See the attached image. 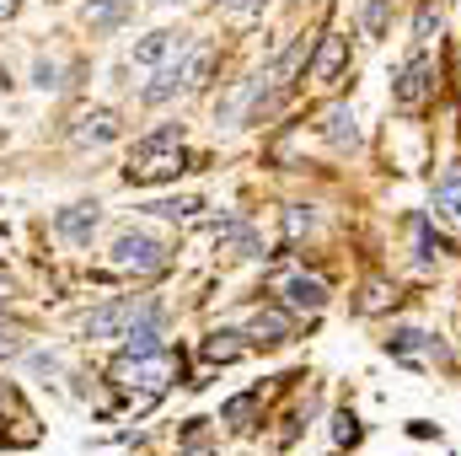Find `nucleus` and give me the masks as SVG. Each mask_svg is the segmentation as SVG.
<instances>
[{
  "mask_svg": "<svg viewBox=\"0 0 461 456\" xmlns=\"http://www.w3.org/2000/svg\"><path fill=\"white\" fill-rule=\"evenodd\" d=\"M386 27H392V0H365L359 5V32L375 43V38H386Z\"/></svg>",
  "mask_w": 461,
  "mask_h": 456,
  "instance_id": "19",
  "label": "nucleus"
},
{
  "mask_svg": "<svg viewBox=\"0 0 461 456\" xmlns=\"http://www.w3.org/2000/svg\"><path fill=\"white\" fill-rule=\"evenodd\" d=\"M392 301H397V290H392L386 279H370V285H365V296H359V312H365V317H375V312H386Z\"/></svg>",
  "mask_w": 461,
  "mask_h": 456,
  "instance_id": "22",
  "label": "nucleus"
},
{
  "mask_svg": "<svg viewBox=\"0 0 461 456\" xmlns=\"http://www.w3.org/2000/svg\"><path fill=\"white\" fill-rule=\"evenodd\" d=\"M322 140H328V145H354V140H359V129H354V114H348V103H333V108L322 114Z\"/></svg>",
  "mask_w": 461,
  "mask_h": 456,
  "instance_id": "16",
  "label": "nucleus"
},
{
  "mask_svg": "<svg viewBox=\"0 0 461 456\" xmlns=\"http://www.w3.org/2000/svg\"><path fill=\"white\" fill-rule=\"evenodd\" d=\"M312 226H317V215H312L306 205H290V210H285V236H290V242H295L301 231H312Z\"/></svg>",
  "mask_w": 461,
  "mask_h": 456,
  "instance_id": "26",
  "label": "nucleus"
},
{
  "mask_svg": "<svg viewBox=\"0 0 461 456\" xmlns=\"http://www.w3.org/2000/svg\"><path fill=\"white\" fill-rule=\"evenodd\" d=\"M188 54V32H172V27H156V32H145L134 49H129V59L134 65H172V59H183Z\"/></svg>",
  "mask_w": 461,
  "mask_h": 456,
  "instance_id": "8",
  "label": "nucleus"
},
{
  "mask_svg": "<svg viewBox=\"0 0 461 456\" xmlns=\"http://www.w3.org/2000/svg\"><path fill=\"white\" fill-rule=\"evenodd\" d=\"M440 22H446V0H419V11H413V38L429 43V38L440 32Z\"/></svg>",
  "mask_w": 461,
  "mask_h": 456,
  "instance_id": "21",
  "label": "nucleus"
},
{
  "mask_svg": "<svg viewBox=\"0 0 461 456\" xmlns=\"http://www.w3.org/2000/svg\"><path fill=\"white\" fill-rule=\"evenodd\" d=\"M129 11H134V0H86L81 5V22L92 27V32H113L129 22Z\"/></svg>",
  "mask_w": 461,
  "mask_h": 456,
  "instance_id": "13",
  "label": "nucleus"
},
{
  "mask_svg": "<svg viewBox=\"0 0 461 456\" xmlns=\"http://www.w3.org/2000/svg\"><path fill=\"white\" fill-rule=\"evenodd\" d=\"M268 285H274L279 306H290V312H322L328 306V285L317 274H274Z\"/></svg>",
  "mask_w": 461,
  "mask_h": 456,
  "instance_id": "6",
  "label": "nucleus"
},
{
  "mask_svg": "<svg viewBox=\"0 0 461 456\" xmlns=\"http://www.w3.org/2000/svg\"><path fill=\"white\" fill-rule=\"evenodd\" d=\"M247 333H230V328H221V333H210V339L199 343V354L210 360V365H230V360H241L247 354Z\"/></svg>",
  "mask_w": 461,
  "mask_h": 456,
  "instance_id": "15",
  "label": "nucleus"
},
{
  "mask_svg": "<svg viewBox=\"0 0 461 456\" xmlns=\"http://www.w3.org/2000/svg\"><path fill=\"white\" fill-rule=\"evenodd\" d=\"M123 354H129V360L161 354V312H156V306H150V312H145V317H140V323L123 333Z\"/></svg>",
  "mask_w": 461,
  "mask_h": 456,
  "instance_id": "11",
  "label": "nucleus"
},
{
  "mask_svg": "<svg viewBox=\"0 0 461 456\" xmlns=\"http://www.w3.org/2000/svg\"><path fill=\"white\" fill-rule=\"evenodd\" d=\"M167 5H177V0H167Z\"/></svg>",
  "mask_w": 461,
  "mask_h": 456,
  "instance_id": "31",
  "label": "nucleus"
},
{
  "mask_svg": "<svg viewBox=\"0 0 461 456\" xmlns=\"http://www.w3.org/2000/svg\"><path fill=\"white\" fill-rule=\"evenodd\" d=\"M103 226V205L97 199H81V205H65L54 215V236H65L70 247H92V236Z\"/></svg>",
  "mask_w": 461,
  "mask_h": 456,
  "instance_id": "7",
  "label": "nucleus"
},
{
  "mask_svg": "<svg viewBox=\"0 0 461 456\" xmlns=\"http://www.w3.org/2000/svg\"><path fill=\"white\" fill-rule=\"evenodd\" d=\"M27 349V339H22V328H0V360H16Z\"/></svg>",
  "mask_w": 461,
  "mask_h": 456,
  "instance_id": "27",
  "label": "nucleus"
},
{
  "mask_svg": "<svg viewBox=\"0 0 461 456\" xmlns=\"http://www.w3.org/2000/svg\"><path fill=\"white\" fill-rule=\"evenodd\" d=\"M215 5H226V11H236V16H258L268 0H215Z\"/></svg>",
  "mask_w": 461,
  "mask_h": 456,
  "instance_id": "29",
  "label": "nucleus"
},
{
  "mask_svg": "<svg viewBox=\"0 0 461 456\" xmlns=\"http://www.w3.org/2000/svg\"><path fill=\"white\" fill-rule=\"evenodd\" d=\"M435 215H446V221L461 226V172H446L435 183Z\"/></svg>",
  "mask_w": 461,
  "mask_h": 456,
  "instance_id": "18",
  "label": "nucleus"
},
{
  "mask_svg": "<svg viewBox=\"0 0 461 456\" xmlns=\"http://www.w3.org/2000/svg\"><path fill=\"white\" fill-rule=\"evenodd\" d=\"M108 263H113L118 274H134V279H145V274H161V269H167V247H161L150 231H118V236H113V252H108Z\"/></svg>",
  "mask_w": 461,
  "mask_h": 456,
  "instance_id": "2",
  "label": "nucleus"
},
{
  "mask_svg": "<svg viewBox=\"0 0 461 456\" xmlns=\"http://www.w3.org/2000/svg\"><path fill=\"white\" fill-rule=\"evenodd\" d=\"M177 451L183 456H215V441H210V419H188L177 430Z\"/></svg>",
  "mask_w": 461,
  "mask_h": 456,
  "instance_id": "17",
  "label": "nucleus"
},
{
  "mask_svg": "<svg viewBox=\"0 0 461 456\" xmlns=\"http://www.w3.org/2000/svg\"><path fill=\"white\" fill-rule=\"evenodd\" d=\"M359 435H365L359 419H354V414H339V446H359Z\"/></svg>",
  "mask_w": 461,
  "mask_h": 456,
  "instance_id": "28",
  "label": "nucleus"
},
{
  "mask_svg": "<svg viewBox=\"0 0 461 456\" xmlns=\"http://www.w3.org/2000/svg\"><path fill=\"white\" fill-rule=\"evenodd\" d=\"M252 419H258V392H236L221 408V424H230V430H252Z\"/></svg>",
  "mask_w": 461,
  "mask_h": 456,
  "instance_id": "20",
  "label": "nucleus"
},
{
  "mask_svg": "<svg viewBox=\"0 0 461 456\" xmlns=\"http://www.w3.org/2000/svg\"><path fill=\"white\" fill-rule=\"evenodd\" d=\"M386 354H392V360H408V365H419L424 354H440V349H435V339H429L424 328H392Z\"/></svg>",
  "mask_w": 461,
  "mask_h": 456,
  "instance_id": "12",
  "label": "nucleus"
},
{
  "mask_svg": "<svg viewBox=\"0 0 461 456\" xmlns=\"http://www.w3.org/2000/svg\"><path fill=\"white\" fill-rule=\"evenodd\" d=\"M290 333H295V312H290V306H263V312L247 323V339L263 343V349H274V343H290Z\"/></svg>",
  "mask_w": 461,
  "mask_h": 456,
  "instance_id": "10",
  "label": "nucleus"
},
{
  "mask_svg": "<svg viewBox=\"0 0 461 456\" xmlns=\"http://www.w3.org/2000/svg\"><path fill=\"white\" fill-rule=\"evenodd\" d=\"M183 161H188V156H183V123H167V129L134 140V156H129L123 178H129L134 188H145V183H172V178L183 172Z\"/></svg>",
  "mask_w": 461,
  "mask_h": 456,
  "instance_id": "1",
  "label": "nucleus"
},
{
  "mask_svg": "<svg viewBox=\"0 0 461 456\" xmlns=\"http://www.w3.org/2000/svg\"><path fill=\"white\" fill-rule=\"evenodd\" d=\"M344 65H348V38L344 32H328L317 43V54H312V87H333L344 76Z\"/></svg>",
  "mask_w": 461,
  "mask_h": 456,
  "instance_id": "9",
  "label": "nucleus"
},
{
  "mask_svg": "<svg viewBox=\"0 0 461 456\" xmlns=\"http://www.w3.org/2000/svg\"><path fill=\"white\" fill-rule=\"evenodd\" d=\"M435 81H440V65L419 49L402 70H397V87H392V103L402 108V114H413V108H424L429 103V92H435Z\"/></svg>",
  "mask_w": 461,
  "mask_h": 456,
  "instance_id": "4",
  "label": "nucleus"
},
{
  "mask_svg": "<svg viewBox=\"0 0 461 456\" xmlns=\"http://www.w3.org/2000/svg\"><path fill=\"white\" fill-rule=\"evenodd\" d=\"M76 140H81V145H113L118 140V114L113 108H92V114H81Z\"/></svg>",
  "mask_w": 461,
  "mask_h": 456,
  "instance_id": "14",
  "label": "nucleus"
},
{
  "mask_svg": "<svg viewBox=\"0 0 461 456\" xmlns=\"http://www.w3.org/2000/svg\"><path fill=\"white\" fill-rule=\"evenodd\" d=\"M204 70H210V54H194V59H172V65H156V76L145 81L140 103H145V108H161V103H172L183 87H194Z\"/></svg>",
  "mask_w": 461,
  "mask_h": 456,
  "instance_id": "3",
  "label": "nucleus"
},
{
  "mask_svg": "<svg viewBox=\"0 0 461 456\" xmlns=\"http://www.w3.org/2000/svg\"><path fill=\"white\" fill-rule=\"evenodd\" d=\"M150 312V301H134V296H118V301H108V306H97L86 323H81V333L86 339H123L140 317Z\"/></svg>",
  "mask_w": 461,
  "mask_h": 456,
  "instance_id": "5",
  "label": "nucleus"
},
{
  "mask_svg": "<svg viewBox=\"0 0 461 456\" xmlns=\"http://www.w3.org/2000/svg\"><path fill=\"white\" fill-rule=\"evenodd\" d=\"M59 76H65L59 59H38V65H32V87H38V92H59V87H65Z\"/></svg>",
  "mask_w": 461,
  "mask_h": 456,
  "instance_id": "23",
  "label": "nucleus"
},
{
  "mask_svg": "<svg viewBox=\"0 0 461 456\" xmlns=\"http://www.w3.org/2000/svg\"><path fill=\"white\" fill-rule=\"evenodd\" d=\"M150 215H161V221H188L194 210H199V199H156V205H145Z\"/></svg>",
  "mask_w": 461,
  "mask_h": 456,
  "instance_id": "24",
  "label": "nucleus"
},
{
  "mask_svg": "<svg viewBox=\"0 0 461 456\" xmlns=\"http://www.w3.org/2000/svg\"><path fill=\"white\" fill-rule=\"evenodd\" d=\"M16 11H22V0H0V22H11Z\"/></svg>",
  "mask_w": 461,
  "mask_h": 456,
  "instance_id": "30",
  "label": "nucleus"
},
{
  "mask_svg": "<svg viewBox=\"0 0 461 456\" xmlns=\"http://www.w3.org/2000/svg\"><path fill=\"white\" fill-rule=\"evenodd\" d=\"M413 236H419V263H429V258H440V252H446V242H440V236H429V221H413Z\"/></svg>",
  "mask_w": 461,
  "mask_h": 456,
  "instance_id": "25",
  "label": "nucleus"
}]
</instances>
